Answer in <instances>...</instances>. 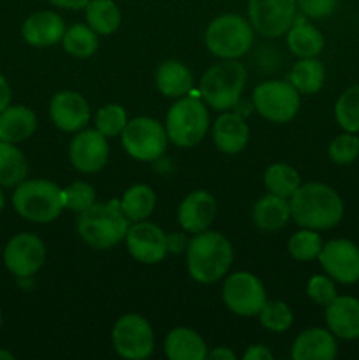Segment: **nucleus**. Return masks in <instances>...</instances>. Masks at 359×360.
<instances>
[{"instance_id":"f257e3e1","label":"nucleus","mask_w":359,"mask_h":360,"mask_svg":"<svg viewBox=\"0 0 359 360\" xmlns=\"http://www.w3.org/2000/svg\"><path fill=\"white\" fill-rule=\"evenodd\" d=\"M291 218L301 229L327 231L340 224L344 218V202L338 192L324 183L301 185L292 197Z\"/></svg>"},{"instance_id":"f03ea898","label":"nucleus","mask_w":359,"mask_h":360,"mask_svg":"<svg viewBox=\"0 0 359 360\" xmlns=\"http://www.w3.org/2000/svg\"><path fill=\"white\" fill-rule=\"evenodd\" d=\"M234 260V250L224 234L203 231L194 234L187 245V269L190 278L201 285L220 281L229 273Z\"/></svg>"},{"instance_id":"7ed1b4c3","label":"nucleus","mask_w":359,"mask_h":360,"mask_svg":"<svg viewBox=\"0 0 359 360\" xmlns=\"http://www.w3.org/2000/svg\"><path fill=\"white\" fill-rule=\"evenodd\" d=\"M77 234L94 250H111L125 239L130 221L120 210V200L95 202L77 217Z\"/></svg>"},{"instance_id":"20e7f679","label":"nucleus","mask_w":359,"mask_h":360,"mask_svg":"<svg viewBox=\"0 0 359 360\" xmlns=\"http://www.w3.org/2000/svg\"><path fill=\"white\" fill-rule=\"evenodd\" d=\"M246 84V69L238 60H222L203 74L201 98L215 111H231L241 98Z\"/></svg>"},{"instance_id":"39448f33","label":"nucleus","mask_w":359,"mask_h":360,"mask_svg":"<svg viewBox=\"0 0 359 360\" xmlns=\"http://www.w3.org/2000/svg\"><path fill=\"white\" fill-rule=\"evenodd\" d=\"M13 206L25 220L49 224L65 210L63 188L48 179H25L14 190Z\"/></svg>"},{"instance_id":"423d86ee","label":"nucleus","mask_w":359,"mask_h":360,"mask_svg":"<svg viewBox=\"0 0 359 360\" xmlns=\"http://www.w3.org/2000/svg\"><path fill=\"white\" fill-rule=\"evenodd\" d=\"M204 44L220 60H238L252 48L253 27L239 14H220L208 25Z\"/></svg>"},{"instance_id":"0eeeda50","label":"nucleus","mask_w":359,"mask_h":360,"mask_svg":"<svg viewBox=\"0 0 359 360\" xmlns=\"http://www.w3.org/2000/svg\"><path fill=\"white\" fill-rule=\"evenodd\" d=\"M165 132L169 141L180 148H194L204 139L210 129V112L197 97L176 98L165 116Z\"/></svg>"},{"instance_id":"6e6552de","label":"nucleus","mask_w":359,"mask_h":360,"mask_svg":"<svg viewBox=\"0 0 359 360\" xmlns=\"http://www.w3.org/2000/svg\"><path fill=\"white\" fill-rule=\"evenodd\" d=\"M120 137L123 150L139 162L158 160L165 153L169 143L165 127L150 116L129 120Z\"/></svg>"},{"instance_id":"1a4fd4ad","label":"nucleus","mask_w":359,"mask_h":360,"mask_svg":"<svg viewBox=\"0 0 359 360\" xmlns=\"http://www.w3.org/2000/svg\"><path fill=\"white\" fill-rule=\"evenodd\" d=\"M299 91L289 81H264L252 91V104L264 120L271 123H287L301 108Z\"/></svg>"},{"instance_id":"9d476101","label":"nucleus","mask_w":359,"mask_h":360,"mask_svg":"<svg viewBox=\"0 0 359 360\" xmlns=\"http://www.w3.org/2000/svg\"><path fill=\"white\" fill-rule=\"evenodd\" d=\"M111 343L118 357L144 360L153 354V329L144 316L137 313H127L116 320L111 333Z\"/></svg>"},{"instance_id":"9b49d317","label":"nucleus","mask_w":359,"mask_h":360,"mask_svg":"<svg viewBox=\"0 0 359 360\" xmlns=\"http://www.w3.org/2000/svg\"><path fill=\"white\" fill-rule=\"evenodd\" d=\"M222 301L234 315L257 316L267 301V295L263 281L256 274L238 271L225 278L222 285Z\"/></svg>"},{"instance_id":"f8f14e48","label":"nucleus","mask_w":359,"mask_h":360,"mask_svg":"<svg viewBox=\"0 0 359 360\" xmlns=\"http://www.w3.org/2000/svg\"><path fill=\"white\" fill-rule=\"evenodd\" d=\"M298 2L296 0H248L246 14L257 34L277 39L287 34L294 25Z\"/></svg>"},{"instance_id":"ddd939ff","label":"nucleus","mask_w":359,"mask_h":360,"mask_svg":"<svg viewBox=\"0 0 359 360\" xmlns=\"http://www.w3.org/2000/svg\"><path fill=\"white\" fill-rule=\"evenodd\" d=\"M46 248L39 236L21 232L7 243L4 250V264L11 274L18 278H30L44 266Z\"/></svg>"},{"instance_id":"4468645a","label":"nucleus","mask_w":359,"mask_h":360,"mask_svg":"<svg viewBox=\"0 0 359 360\" xmlns=\"http://www.w3.org/2000/svg\"><path fill=\"white\" fill-rule=\"evenodd\" d=\"M125 245L134 260L146 266H153L164 260L169 252L165 232L151 221H136L125 234Z\"/></svg>"},{"instance_id":"2eb2a0df","label":"nucleus","mask_w":359,"mask_h":360,"mask_svg":"<svg viewBox=\"0 0 359 360\" xmlns=\"http://www.w3.org/2000/svg\"><path fill=\"white\" fill-rule=\"evenodd\" d=\"M319 262L327 276L341 285L359 281V248L348 239H331L322 246Z\"/></svg>"},{"instance_id":"dca6fc26","label":"nucleus","mask_w":359,"mask_h":360,"mask_svg":"<svg viewBox=\"0 0 359 360\" xmlns=\"http://www.w3.org/2000/svg\"><path fill=\"white\" fill-rule=\"evenodd\" d=\"M108 137L97 129L80 130L69 144V160L76 171L83 174H95L108 164Z\"/></svg>"},{"instance_id":"f3484780","label":"nucleus","mask_w":359,"mask_h":360,"mask_svg":"<svg viewBox=\"0 0 359 360\" xmlns=\"http://www.w3.org/2000/svg\"><path fill=\"white\" fill-rule=\"evenodd\" d=\"M90 116L87 98L74 90L58 91L49 102V118L62 132H80L88 125Z\"/></svg>"},{"instance_id":"a211bd4d","label":"nucleus","mask_w":359,"mask_h":360,"mask_svg":"<svg viewBox=\"0 0 359 360\" xmlns=\"http://www.w3.org/2000/svg\"><path fill=\"white\" fill-rule=\"evenodd\" d=\"M217 217V200L206 190H194L178 207V224L189 234L208 231Z\"/></svg>"},{"instance_id":"6ab92c4d","label":"nucleus","mask_w":359,"mask_h":360,"mask_svg":"<svg viewBox=\"0 0 359 360\" xmlns=\"http://www.w3.org/2000/svg\"><path fill=\"white\" fill-rule=\"evenodd\" d=\"M65 30V21L60 14L53 13V11H39L25 20L21 34L30 46L49 48V46L62 42Z\"/></svg>"},{"instance_id":"aec40b11","label":"nucleus","mask_w":359,"mask_h":360,"mask_svg":"<svg viewBox=\"0 0 359 360\" xmlns=\"http://www.w3.org/2000/svg\"><path fill=\"white\" fill-rule=\"evenodd\" d=\"M327 329L340 340L359 338V299L352 295H336L326 306Z\"/></svg>"},{"instance_id":"412c9836","label":"nucleus","mask_w":359,"mask_h":360,"mask_svg":"<svg viewBox=\"0 0 359 360\" xmlns=\"http://www.w3.org/2000/svg\"><path fill=\"white\" fill-rule=\"evenodd\" d=\"M338 354L334 334L322 327H310L296 338L291 357L294 360H333Z\"/></svg>"},{"instance_id":"4be33fe9","label":"nucleus","mask_w":359,"mask_h":360,"mask_svg":"<svg viewBox=\"0 0 359 360\" xmlns=\"http://www.w3.org/2000/svg\"><path fill=\"white\" fill-rule=\"evenodd\" d=\"M250 141L248 123L236 112L224 111L213 125V143L220 153L238 155Z\"/></svg>"},{"instance_id":"5701e85b","label":"nucleus","mask_w":359,"mask_h":360,"mask_svg":"<svg viewBox=\"0 0 359 360\" xmlns=\"http://www.w3.org/2000/svg\"><path fill=\"white\" fill-rule=\"evenodd\" d=\"M164 352L169 360H204L208 347L203 338L190 327H175L164 340Z\"/></svg>"},{"instance_id":"b1692460","label":"nucleus","mask_w":359,"mask_h":360,"mask_svg":"<svg viewBox=\"0 0 359 360\" xmlns=\"http://www.w3.org/2000/svg\"><path fill=\"white\" fill-rule=\"evenodd\" d=\"M37 129L35 112L27 105H7L0 111V141L21 143L34 136Z\"/></svg>"},{"instance_id":"393cba45","label":"nucleus","mask_w":359,"mask_h":360,"mask_svg":"<svg viewBox=\"0 0 359 360\" xmlns=\"http://www.w3.org/2000/svg\"><path fill=\"white\" fill-rule=\"evenodd\" d=\"M155 84L164 97L180 98L192 91L194 76L185 63L178 60H165L155 72Z\"/></svg>"},{"instance_id":"a878e982","label":"nucleus","mask_w":359,"mask_h":360,"mask_svg":"<svg viewBox=\"0 0 359 360\" xmlns=\"http://www.w3.org/2000/svg\"><path fill=\"white\" fill-rule=\"evenodd\" d=\"M252 220L264 232L280 231L291 220V204H289V199L267 192L266 195H263L253 204Z\"/></svg>"},{"instance_id":"bb28decb","label":"nucleus","mask_w":359,"mask_h":360,"mask_svg":"<svg viewBox=\"0 0 359 360\" xmlns=\"http://www.w3.org/2000/svg\"><path fill=\"white\" fill-rule=\"evenodd\" d=\"M287 48L298 58H315L324 49V35L310 23H294L285 34Z\"/></svg>"},{"instance_id":"cd10ccee","label":"nucleus","mask_w":359,"mask_h":360,"mask_svg":"<svg viewBox=\"0 0 359 360\" xmlns=\"http://www.w3.org/2000/svg\"><path fill=\"white\" fill-rule=\"evenodd\" d=\"M289 83L303 95H313L324 86L326 69L322 62L315 58H299L289 72Z\"/></svg>"},{"instance_id":"c85d7f7f","label":"nucleus","mask_w":359,"mask_h":360,"mask_svg":"<svg viewBox=\"0 0 359 360\" xmlns=\"http://www.w3.org/2000/svg\"><path fill=\"white\" fill-rule=\"evenodd\" d=\"M155 204H157V197H155L151 186L134 185L120 199V210L130 224H136V221L148 220L151 217V213L155 211Z\"/></svg>"},{"instance_id":"c756f323","label":"nucleus","mask_w":359,"mask_h":360,"mask_svg":"<svg viewBox=\"0 0 359 360\" xmlns=\"http://www.w3.org/2000/svg\"><path fill=\"white\" fill-rule=\"evenodd\" d=\"M87 25L97 35L115 34L122 23V11L113 0H90L84 7Z\"/></svg>"},{"instance_id":"7c9ffc66","label":"nucleus","mask_w":359,"mask_h":360,"mask_svg":"<svg viewBox=\"0 0 359 360\" xmlns=\"http://www.w3.org/2000/svg\"><path fill=\"white\" fill-rule=\"evenodd\" d=\"M28 164L23 151L13 143L0 141V186H18L27 179Z\"/></svg>"},{"instance_id":"2f4dec72","label":"nucleus","mask_w":359,"mask_h":360,"mask_svg":"<svg viewBox=\"0 0 359 360\" xmlns=\"http://www.w3.org/2000/svg\"><path fill=\"white\" fill-rule=\"evenodd\" d=\"M264 186L273 195L291 199L292 193L301 186V178L294 167L284 164V162H278V164H271L264 171Z\"/></svg>"},{"instance_id":"473e14b6","label":"nucleus","mask_w":359,"mask_h":360,"mask_svg":"<svg viewBox=\"0 0 359 360\" xmlns=\"http://www.w3.org/2000/svg\"><path fill=\"white\" fill-rule=\"evenodd\" d=\"M62 46L70 56L76 58H90L99 49V37L88 25L76 23L65 30L62 37Z\"/></svg>"},{"instance_id":"72a5a7b5","label":"nucleus","mask_w":359,"mask_h":360,"mask_svg":"<svg viewBox=\"0 0 359 360\" xmlns=\"http://www.w3.org/2000/svg\"><path fill=\"white\" fill-rule=\"evenodd\" d=\"M334 118L344 132H359V84L347 88L334 104Z\"/></svg>"},{"instance_id":"f704fd0d","label":"nucleus","mask_w":359,"mask_h":360,"mask_svg":"<svg viewBox=\"0 0 359 360\" xmlns=\"http://www.w3.org/2000/svg\"><path fill=\"white\" fill-rule=\"evenodd\" d=\"M322 246L324 243L319 232L312 231V229H301L289 238L287 252L294 260L310 262L319 257Z\"/></svg>"},{"instance_id":"c9c22d12","label":"nucleus","mask_w":359,"mask_h":360,"mask_svg":"<svg viewBox=\"0 0 359 360\" xmlns=\"http://www.w3.org/2000/svg\"><path fill=\"white\" fill-rule=\"evenodd\" d=\"M257 316L260 326L275 334L287 333L294 322V313L284 301H266Z\"/></svg>"},{"instance_id":"e433bc0d","label":"nucleus","mask_w":359,"mask_h":360,"mask_svg":"<svg viewBox=\"0 0 359 360\" xmlns=\"http://www.w3.org/2000/svg\"><path fill=\"white\" fill-rule=\"evenodd\" d=\"M127 122H129L127 111L120 104L102 105L95 115V129L108 139L120 136L125 129Z\"/></svg>"},{"instance_id":"4c0bfd02","label":"nucleus","mask_w":359,"mask_h":360,"mask_svg":"<svg viewBox=\"0 0 359 360\" xmlns=\"http://www.w3.org/2000/svg\"><path fill=\"white\" fill-rule=\"evenodd\" d=\"M327 153L334 164L351 165L359 157V137L352 132L340 134L329 143Z\"/></svg>"},{"instance_id":"58836bf2","label":"nucleus","mask_w":359,"mask_h":360,"mask_svg":"<svg viewBox=\"0 0 359 360\" xmlns=\"http://www.w3.org/2000/svg\"><path fill=\"white\" fill-rule=\"evenodd\" d=\"M63 197L67 210L81 213L95 204V188L87 181H74L63 188Z\"/></svg>"},{"instance_id":"ea45409f","label":"nucleus","mask_w":359,"mask_h":360,"mask_svg":"<svg viewBox=\"0 0 359 360\" xmlns=\"http://www.w3.org/2000/svg\"><path fill=\"white\" fill-rule=\"evenodd\" d=\"M306 295L315 304L327 306L338 295L334 280L327 274H315V276L310 278L308 285H306Z\"/></svg>"},{"instance_id":"a19ab883","label":"nucleus","mask_w":359,"mask_h":360,"mask_svg":"<svg viewBox=\"0 0 359 360\" xmlns=\"http://www.w3.org/2000/svg\"><path fill=\"white\" fill-rule=\"evenodd\" d=\"M296 2H298V9H301L305 16L313 18V20L327 18L334 13L338 6V0H296Z\"/></svg>"},{"instance_id":"79ce46f5","label":"nucleus","mask_w":359,"mask_h":360,"mask_svg":"<svg viewBox=\"0 0 359 360\" xmlns=\"http://www.w3.org/2000/svg\"><path fill=\"white\" fill-rule=\"evenodd\" d=\"M273 359V354L267 347L264 345H252L245 350L243 354V360H271Z\"/></svg>"},{"instance_id":"37998d69","label":"nucleus","mask_w":359,"mask_h":360,"mask_svg":"<svg viewBox=\"0 0 359 360\" xmlns=\"http://www.w3.org/2000/svg\"><path fill=\"white\" fill-rule=\"evenodd\" d=\"M51 6L60 7V9H70V11H80L90 4V0H48Z\"/></svg>"},{"instance_id":"c03bdc74","label":"nucleus","mask_w":359,"mask_h":360,"mask_svg":"<svg viewBox=\"0 0 359 360\" xmlns=\"http://www.w3.org/2000/svg\"><path fill=\"white\" fill-rule=\"evenodd\" d=\"M11 86L9 83H7L6 77L0 74V111H4V109L7 108V105H11Z\"/></svg>"},{"instance_id":"a18cd8bd","label":"nucleus","mask_w":359,"mask_h":360,"mask_svg":"<svg viewBox=\"0 0 359 360\" xmlns=\"http://www.w3.org/2000/svg\"><path fill=\"white\" fill-rule=\"evenodd\" d=\"M211 360H236V354L227 347H218L215 350L208 352V357Z\"/></svg>"},{"instance_id":"49530a36","label":"nucleus","mask_w":359,"mask_h":360,"mask_svg":"<svg viewBox=\"0 0 359 360\" xmlns=\"http://www.w3.org/2000/svg\"><path fill=\"white\" fill-rule=\"evenodd\" d=\"M0 360H14V355L7 350H0Z\"/></svg>"},{"instance_id":"de8ad7c7","label":"nucleus","mask_w":359,"mask_h":360,"mask_svg":"<svg viewBox=\"0 0 359 360\" xmlns=\"http://www.w3.org/2000/svg\"><path fill=\"white\" fill-rule=\"evenodd\" d=\"M4 210V193H2V188H0V213H2Z\"/></svg>"},{"instance_id":"09e8293b","label":"nucleus","mask_w":359,"mask_h":360,"mask_svg":"<svg viewBox=\"0 0 359 360\" xmlns=\"http://www.w3.org/2000/svg\"><path fill=\"white\" fill-rule=\"evenodd\" d=\"M0 327H2V311H0Z\"/></svg>"}]
</instances>
